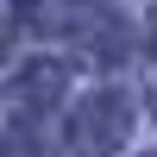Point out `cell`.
I'll return each instance as SVG.
<instances>
[{"label": "cell", "instance_id": "obj_3", "mask_svg": "<svg viewBox=\"0 0 157 157\" xmlns=\"http://www.w3.org/2000/svg\"><path fill=\"white\" fill-rule=\"evenodd\" d=\"M0 50H6V19H0Z\"/></svg>", "mask_w": 157, "mask_h": 157}, {"label": "cell", "instance_id": "obj_1", "mask_svg": "<svg viewBox=\"0 0 157 157\" xmlns=\"http://www.w3.org/2000/svg\"><path fill=\"white\" fill-rule=\"evenodd\" d=\"M75 138H82L88 151H113L126 138V101L120 94H94L82 107V120H75Z\"/></svg>", "mask_w": 157, "mask_h": 157}, {"label": "cell", "instance_id": "obj_2", "mask_svg": "<svg viewBox=\"0 0 157 157\" xmlns=\"http://www.w3.org/2000/svg\"><path fill=\"white\" fill-rule=\"evenodd\" d=\"M57 88H63V69H57V63H38V69L19 75V101H50Z\"/></svg>", "mask_w": 157, "mask_h": 157}, {"label": "cell", "instance_id": "obj_4", "mask_svg": "<svg viewBox=\"0 0 157 157\" xmlns=\"http://www.w3.org/2000/svg\"><path fill=\"white\" fill-rule=\"evenodd\" d=\"M151 50H157V19H151Z\"/></svg>", "mask_w": 157, "mask_h": 157}]
</instances>
